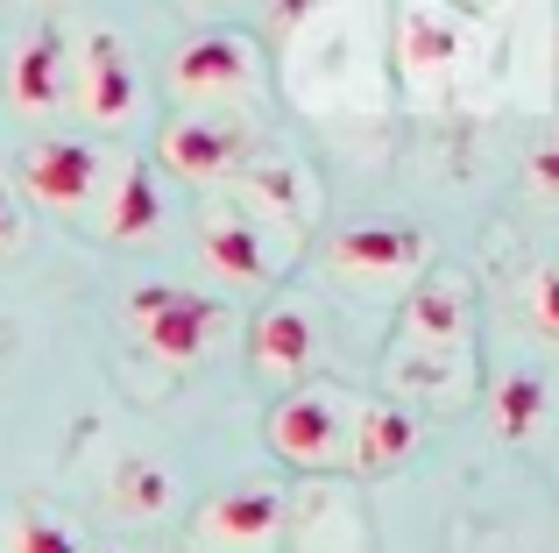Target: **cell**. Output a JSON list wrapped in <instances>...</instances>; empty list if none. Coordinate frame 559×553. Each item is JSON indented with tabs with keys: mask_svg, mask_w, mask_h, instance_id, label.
Instances as JSON below:
<instances>
[{
	"mask_svg": "<svg viewBox=\"0 0 559 553\" xmlns=\"http://www.w3.org/2000/svg\"><path fill=\"white\" fill-rule=\"evenodd\" d=\"M262 440L284 469L298 475H333V469H355V398L341 384H312L305 376L298 390L270 404L262 419Z\"/></svg>",
	"mask_w": 559,
	"mask_h": 553,
	"instance_id": "obj_3",
	"label": "cell"
},
{
	"mask_svg": "<svg viewBox=\"0 0 559 553\" xmlns=\"http://www.w3.org/2000/svg\"><path fill=\"white\" fill-rule=\"evenodd\" d=\"M290 532H298V553H369V526L341 490H312L290 518Z\"/></svg>",
	"mask_w": 559,
	"mask_h": 553,
	"instance_id": "obj_16",
	"label": "cell"
},
{
	"mask_svg": "<svg viewBox=\"0 0 559 553\" xmlns=\"http://www.w3.org/2000/svg\"><path fill=\"white\" fill-rule=\"evenodd\" d=\"M262 85H270L262 43L241 36V28H205L170 57V99L191 114H248L262 99Z\"/></svg>",
	"mask_w": 559,
	"mask_h": 553,
	"instance_id": "obj_4",
	"label": "cell"
},
{
	"mask_svg": "<svg viewBox=\"0 0 559 553\" xmlns=\"http://www.w3.org/2000/svg\"><path fill=\"white\" fill-rule=\"evenodd\" d=\"M447 8L475 14V22H496V14H510V0H447Z\"/></svg>",
	"mask_w": 559,
	"mask_h": 553,
	"instance_id": "obj_23",
	"label": "cell"
},
{
	"mask_svg": "<svg viewBox=\"0 0 559 553\" xmlns=\"http://www.w3.org/2000/svg\"><path fill=\"white\" fill-rule=\"evenodd\" d=\"M546 412H552V398H546V376H532V369H510L503 384H496V433H503L510 447L538 440Z\"/></svg>",
	"mask_w": 559,
	"mask_h": 553,
	"instance_id": "obj_18",
	"label": "cell"
},
{
	"mask_svg": "<svg viewBox=\"0 0 559 553\" xmlns=\"http://www.w3.org/2000/svg\"><path fill=\"white\" fill-rule=\"evenodd\" d=\"M312 362H319V319L305 313L298 298H276L270 313L248 327V369H255V384L298 390L305 376H312Z\"/></svg>",
	"mask_w": 559,
	"mask_h": 553,
	"instance_id": "obj_12",
	"label": "cell"
},
{
	"mask_svg": "<svg viewBox=\"0 0 559 553\" xmlns=\"http://www.w3.org/2000/svg\"><path fill=\"white\" fill-rule=\"evenodd\" d=\"M319 263H326L333 284L376 298V291H411L418 284V276L432 270V242H425V227H411V221H355V227H341V235H326Z\"/></svg>",
	"mask_w": 559,
	"mask_h": 553,
	"instance_id": "obj_5",
	"label": "cell"
},
{
	"mask_svg": "<svg viewBox=\"0 0 559 553\" xmlns=\"http://www.w3.org/2000/svg\"><path fill=\"white\" fill-rule=\"evenodd\" d=\"M284 256H290V242H276L234 192H213V199L199 207V263L213 270L219 284L262 291V284H276Z\"/></svg>",
	"mask_w": 559,
	"mask_h": 553,
	"instance_id": "obj_8",
	"label": "cell"
},
{
	"mask_svg": "<svg viewBox=\"0 0 559 553\" xmlns=\"http://www.w3.org/2000/svg\"><path fill=\"white\" fill-rule=\"evenodd\" d=\"M552 71H559V64H552Z\"/></svg>",
	"mask_w": 559,
	"mask_h": 553,
	"instance_id": "obj_25",
	"label": "cell"
},
{
	"mask_svg": "<svg viewBox=\"0 0 559 553\" xmlns=\"http://www.w3.org/2000/svg\"><path fill=\"white\" fill-rule=\"evenodd\" d=\"M128 333L150 348L156 362H205L227 341V305L185 284H135L128 291Z\"/></svg>",
	"mask_w": 559,
	"mask_h": 553,
	"instance_id": "obj_6",
	"label": "cell"
},
{
	"mask_svg": "<svg viewBox=\"0 0 559 553\" xmlns=\"http://www.w3.org/2000/svg\"><path fill=\"white\" fill-rule=\"evenodd\" d=\"M8 99H14V114H28V121H43V114H71V50H64L57 28H36V36L14 50Z\"/></svg>",
	"mask_w": 559,
	"mask_h": 553,
	"instance_id": "obj_13",
	"label": "cell"
},
{
	"mask_svg": "<svg viewBox=\"0 0 559 553\" xmlns=\"http://www.w3.org/2000/svg\"><path fill=\"white\" fill-rule=\"evenodd\" d=\"M319 8H333V0H284V28L305 22V14H319Z\"/></svg>",
	"mask_w": 559,
	"mask_h": 553,
	"instance_id": "obj_24",
	"label": "cell"
},
{
	"mask_svg": "<svg viewBox=\"0 0 559 553\" xmlns=\"http://www.w3.org/2000/svg\"><path fill=\"white\" fill-rule=\"evenodd\" d=\"M255 121L248 114H170L164 136H156V164L185 185H234L248 164H255Z\"/></svg>",
	"mask_w": 559,
	"mask_h": 553,
	"instance_id": "obj_7",
	"label": "cell"
},
{
	"mask_svg": "<svg viewBox=\"0 0 559 553\" xmlns=\"http://www.w3.org/2000/svg\"><path fill=\"white\" fill-rule=\"evenodd\" d=\"M290 532V497L276 483H227L191 518V553H276Z\"/></svg>",
	"mask_w": 559,
	"mask_h": 553,
	"instance_id": "obj_9",
	"label": "cell"
},
{
	"mask_svg": "<svg viewBox=\"0 0 559 553\" xmlns=\"http://www.w3.org/2000/svg\"><path fill=\"white\" fill-rule=\"evenodd\" d=\"M390 50H396L404 93L425 99V107H447V99H461V85L475 79V64H481V22L461 14V8H447V0H404Z\"/></svg>",
	"mask_w": 559,
	"mask_h": 553,
	"instance_id": "obj_2",
	"label": "cell"
},
{
	"mask_svg": "<svg viewBox=\"0 0 559 553\" xmlns=\"http://www.w3.org/2000/svg\"><path fill=\"white\" fill-rule=\"evenodd\" d=\"M8 553H85L79 546V532L64 526V518H50V511H22L8 526Z\"/></svg>",
	"mask_w": 559,
	"mask_h": 553,
	"instance_id": "obj_20",
	"label": "cell"
},
{
	"mask_svg": "<svg viewBox=\"0 0 559 553\" xmlns=\"http://www.w3.org/2000/svg\"><path fill=\"white\" fill-rule=\"evenodd\" d=\"M135 107H142V71L128 43L114 28H93L71 57V114H85L93 128H128Z\"/></svg>",
	"mask_w": 559,
	"mask_h": 553,
	"instance_id": "obj_11",
	"label": "cell"
},
{
	"mask_svg": "<svg viewBox=\"0 0 559 553\" xmlns=\"http://www.w3.org/2000/svg\"><path fill=\"white\" fill-rule=\"evenodd\" d=\"M518 305H524V327H532L546 348H559V263L524 270L518 276Z\"/></svg>",
	"mask_w": 559,
	"mask_h": 553,
	"instance_id": "obj_19",
	"label": "cell"
},
{
	"mask_svg": "<svg viewBox=\"0 0 559 553\" xmlns=\"http://www.w3.org/2000/svg\"><path fill=\"white\" fill-rule=\"evenodd\" d=\"M382 390L404 398L411 412H461L475 398V284L467 270L432 263L418 284L404 291L396 313V341L382 362Z\"/></svg>",
	"mask_w": 559,
	"mask_h": 553,
	"instance_id": "obj_1",
	"label": "cell"
},
{
	"mask_svg": "<svg viewBox=\"0 0 559 553\" xmlns=\"http://www.w3.org/2000/svg\"><path fill=\"white\" fill-rule=\"evenodd\" d=\"M107 504L121 518H164L170 504H178V475L164 469V461H150V455H128V461H114V475H107Z\"/></svg>",
	"mask_w": 559,
	"mask_h": 553,
	"instance_id": "obj_17",
	"label": "cell"
},
{
	"mask_svg": "<svg viewBox=\"0 0 559 553\" xmlns=\"http://www.w3.org/2000/svg\"><path fill=\"white\" fill-rule=\"evenodd\" d=\"M22 242V213H14V199H8V185H0V256Z\"/></svg>",
	"mask_w": 559,
	"mask_h": 553,
	"instance_id": "obj_22",
	"label": "cell"
},
{
	"mask_svg": "<svg viewBox=\"0 0 559 553\" xmlns=\"http://www.w3.org/2000/svg\"><path fill=\"white\" fill-rule=\"evenodd\" d=\"M114 164H121V156L93 150V142H79V136L28 142V156H22V192L36 199V207H50V213H85V207H99V199H107Z\"/></svg>",
	"mask_w": 559,
	"mask_h": 553,
	"instance_id": "obj_10",
	"label": "cell"
},
{
	"mask_svg": "<svg viewBox=\"0 0 559 553\" xmlns=\"http://www.w3.org/2000/svg\"><path fill=\"white\" fill-rule=\"evenodd\" d=\"M99 235L107 242H156L164 235V185H156L150 164H114L107 199H99Z\"/></svg>",
	"mask_w": 559,
	"mask_h": 553,
	"instance_id": "obj_15",
	"label": "cell"
},
{
	"mask_svg": "<svg viewBox=\"0 0 559 553\" xmlns=\"http://www.w3.org/2000/svg\"><path fill=\"white\" fill-rule=\"evenodd\" d=\"M418 412H411L404 398H390V390H376V398L355 404V475H390L404 469L411 455H418Z\"/></svg>",
	"mask_w": 559,
	"mask_h": 553,
	"instance_id": "obj_14",
	"label": "cell"
},
{
	"mask_svg": "<svg viewBox=\"0 0 559 553\" xmlns=\"http://www.w3.org/2000/svg\"><path fill=\"white\" fill-rule=\"evenodd\" d=\"M524 192L546 199V207H559V136L532 150V164H524Z\"/></svg>",
	"mask_w": 559,
	"mask_h": 553,
	"instance_id": "obj_21",
	"label": "cell"
}]
</instances>
